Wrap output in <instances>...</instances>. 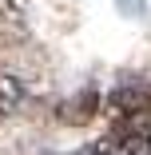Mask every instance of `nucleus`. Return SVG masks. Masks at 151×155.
<instances>
[{"label": "nucleus", "instance_id": "2", "mask_svg": "<svg viewBox=\"0 0 151 155\" xmlns=\"http://www.w3.org/2000/svg\"><path fill=\"white\" fill-rule=\"evenodd\" d=\"M115 8L123 12V16H131V20H139L147 12V0H115Z\"/></svg>", "mask_w": 151, "mask_h": 155}, {"label": "nucleus", "instance_id": "1", "mask_svg": "<svg viewBox=\"0 0 151 155\" xmlns=\"http://www.w3.org/2000/svg\"><path fill=\"white\" fill-rule=\"evenodd\" d=\"M20 104H24V84L16 76H4V72H0V115H12Z\"/></svg>", "mask_w": 151, "mask_h": 155}]
</instances>
